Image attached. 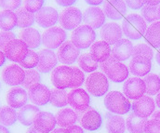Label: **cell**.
I'll use <instances>...</instances> for the list:
<instances>
[{"label":"cell","mask_w":160,"mask_h":133,"mask_svg":"<svg viewBox=\"0 0 160 133\" xmlns=\"http://www.w3.org/2000/svg\"><path fill=\"white\" fill-rule=\"evenodd\" d=\"M147 119L136 116L134 113L129 115L126 121V126L130 133H144Z\"/></svg>","instance_id":"31"},{"label":"cell","mask_w":160,"mask_h":133,"mask_svg":"<svg viewBox=\"0 0 160 133\" xmlns=\"http://www.w3.org/2000/svg\"><path fill=\"white\" fill-rule=\"evenodd\" d=\"M55 1L61 7H71L76 3L77 0H55Z\"/></svg>","instance_id":"50"},{"label":"cell","mask_w":160,"mask_h":133,"mask_svg":"<svg viewBox=\"0 0 160 133\" xmlns=\"http://www.w3.org/2000/svg\"><path fill=\"white\" fill-rule=\"evenodd\" d=\"M156 104L158 106V108H160V92L158 94L157 99H156Z\"/></svg>","instance_id":"59"},{"label":"cell","mask_w":160,"mask_h":133,"mask_svg":"<svg viewBox=\"0 0 160 133\" xmlns=\"http://www.w3.org/2000/svg\"><path fill=\"white\" fill-rule=\"evenodd\" d=\"M158 13H159V17H160V6L158 7Z\"/></svg>","instance_id":"60"},{"label":"cell","mask_w":160,"mask_h":133,"mask_svg":"<svg viewBox=\"0 0 160 133\" xmlns=\"http://www.w3.org/2000/svg\"><path fill=\"white\" fill-rule=\"evenodd\" d=\"M159 77H160V75H159Z\"/></svg>","instance_id":"61"},{"label":"cell","mask_w":160,"mask_h":133,"mask_svg":"<svg viewBox=\"0 0 160 133\" xmlns=\"http://www.w3.org/2000/svg\"><path fill=\"white\" fill-rule=\"evenodd\" d=\"M144 133H160V122L155 119H150L144 129Z\"/></svg>","instance_id":"47"},{"label":"cell","mask_w":160,"mask_h":133,"mask_svg":"<svg viewBox=\"0 0 160 133\" xmlns=\"http://www.w3.org/2000/svg\"><path fill=\"white\" fill-rule=\"evenodd\" d=\"M148 95H156L160 91V77L158 75L150 74L144 76L143 79Z\"/></svg>","instance_id":"38"},{"label":"cell","mask_w":160,"mask_h":133,"mask_svg":"<svg viewBox=\"0 0 160 133\" xmlns=\"http://www.w3.org/2000/svg\"><path fill=\"white\" fill-rule=\"evenodd\" d=\"M39 62V56L37 52L34 50H29L26 57L20 62V66L22 68H24L26 70L28 69H34L38 66Z\"/></svg>","instance_id":"41"},{"label":"cell","mask_w":160,"mask_h":133,"mask_svg":"<svg viewBox=\"0 0 160 133\" xmlns=\"http://www.w3.org/2000/svg\"><path fill=\"white\" fill-rule=\"evenodd\" d=\"M147 24L139 14L128 15L122 22V31L125 36L132 40H138L145 36Z\"/></svg>","instance_id":"1"},{"label":"cell","mask_w":160,"mask_h":133,"mask_svg":"<svg viewBox=\"0 0 160 133\" xmlns=\"http://www.w3.org/2000/svg\"><path fill=\"white\" fill-rule=\"evenodd\" d=\"M51 91L42 84H38L30 88L28 90V97L30 101L38 106H44L50 101Z\"/></svg>","instance_id":"19"},{"label":"cell","mask_w":160,"mask_h":133,"mask_svg":"<svg viewBox=\"0 0 160 133\" xmlns=\"http://www.w3.org/2000/svg\"><path fill=\"white\" fill-rule=\"evenodd\" d=\"M27 45L21 39H14L10 41L4 48L6 58L14 62H21L27 55L29 49Z\"/></svg>","instance_id":"7"},{"label":"cell","mask_w":160,"mask_h":133,"mask_svg":"<svg viewBox=\"0 0 160 133\" xmlns=\"http://www.w3.org/2000/svg\"><path fill=\"white\" fill-rule=\"evenodd\" d=\"M89 103L90 98L85 89H74L68 93V104L78 112L88 110Z\"/></svg>","instance_id":"11"},{"label":"cell","mask_w":160,"mask_h":133,"mask_svg":"<svg viewBox=\"0 0 160 133\" xmlns=\"http://www.w3.org/2000/svg\"><path fill=\"white\" fill-rule=\"evenodd\" d=\"M90 55L97 62H103L112 54V49L110 45L104 40L95 42L90 47Z\"/></svg>","instance_id":"26"},{"label":"cell","mask_w":160,"mask_h":133,"mask_svg":"<svg viewBox=\"0 0 160 133\" xmlns=\"http://www.w3.org/2000/svg\"><path fill=\"white\" fill-rule=\"evenodd\" d=\"M102 117L94 109L87 110L81 117V126L89 131H95L102 127Z\"/></svg>","instance_id":"23"},{"label":"cell","mask_w":160,"mask_h":133,"mask_svg":"<svg viewBox=\"0 0 160 133\" xmlns=\"http://www.w3.org/2000/svg\"><path fill=\"white\" fill-rule=\"evenodd\" d=\"M103 73L111 81L116 82V83H121L125 81L128 76V67L121 62H118V60L113 62L103 71Z\"/></svg>","instance_id":"18"},{"label":"cell","mask_w":160,"mask_h":133,"mask_svg":"<svg viewBox=\"0 0 160 133\" xmlns=\"http://www.w3.org/2000/svg\"><path fill=\"white\" fill-rule=\"evenodd\" d=\"M58 11L51 7H43L36 13V22L43 28L53 27L59 20Z\"/></svg>","instance_id":"13"},{"label":"cell","mask_w":160,"mask_h":133,"mask_svg":"<svg viewBox=\"0 0 160 133\" xmlns=\"http://www.w3.org/2000/svg\"><path fill=\"white\" fill-rule=\"evenodd\" d=\"M0 133H9V131L3 125H0Z\"/></svg>","instance_id":"56"},{"label":"cell","mask_w":160,"mask_h":133,"mask_svg":"<svg viewBox=\"0 0 160 133\" xmlns=\"http://www.w3.org/2000/svg\"><path fill=\"white\" fill-rule=\"evenodd\" d=\"M83 14L79 8L69 7L65 8L60 15L59 21L61 26L65 30H75L80 25Z\"/></svg>","instance_id":"8"},{"label":"cell","mask_w":160,"mask_h":133,"mask_svg":"<svg viewBox=\"0 0 160 133\" xmlns=\"http://www.w3.org/2000/svg\"><path fill=\"white\" fill-rule=\"evenodd\" d=\"M20 39L22 40L29 48H37L42 42V37L36 28H24L20 33Z\"/></svg>","instance_id":"28"},{"label":"cell","mask_w":160,"mask_h":133,"mask_svg":"<svg viewBox=\"0 0 160 133\" xmlns=\"http://www.w3.org/2000/svg\"><path fill=\"white\" fill-rule=\"evenodd\" d=\"M1 76L5 84L15 87L22 84L25 77V71L18 64H10L4 68Z\"/></svg>","instance_id":"9"},{"label":"cell","mask_w":160,"mask_h":133,"mask_svg":"<svg viewBox=\"0 0 160 133\" xmlns=\"http://www.w3.org/2000/svg\"><path fill=\"white\" fill-rule=\"evenodd\" d=\"M80 49L72 41H65L59 47L58 60L63 64H72L78 60Z\"/></svg>","instance_id":"14"},{"label":"cell","mask_w":160,"mask_h":133,"mask_svg":"<svg viewBox=\"0 0 160 133\" xmlns=\"http://www.w3.org/2000/svg\"><path fill=\"white\" fill-rule=\"evenodd\" d=\"M78 64L80 68L87 73H93L99 67L98 62L93 59L90 53L82 54L78 58Z\"/></svg>","instance_id":"36"},{"label":"cell","mask_w":160,"mask_h":133,"mask_svg":"<svg viewBox=\"0 0 160 133\" xmlns=\"http://www.w3.org/2000/svg\"><path fill=\"white\" fill-rule=\"evenodd\" d=\"M22 0H0V7L4 10H15L20 7Z\"/></svg>","instance_id":"46"},{"label":"cell","mask_w":160,"mask_h":133,"mask_svg":"<svg viewBox=\"0 0 160 133\" xmlns=\"http://www.w3.org/2000/svg\"><path fill=\"white\" fill-rule=\"evenodd\" d=\"M39 108L33 104H26L20 108L18 112V120L23 126L30 127L35 123V119L39 113Z\"/></svg>","instance_id":"27"},{"label":"cell","mask_w":160,"mask_h":133,"mask_svg":"<svg viewBox=\"0 0 160 133\" xmlns=\"http://www.w3.org/2000/svg\"><path fill=\"white\" fill-rule=\"evenodd\" d=\"M86 88L91 95L102 97L109 89L107 76L101 72H93L86 80Z\"/></svg>","instance_id":"3"},{"label":"cell","mask_w":160,"mask_h":133,"mask_svg":"<svg viewBox=\"0 0 160 133\" xmlns=\"http://www.w3.org/2000/svg\"><path fill=\"white\" fill-rule=\"evenodd\" d=\"M40 75L38 71L35 69H28L25 71V77L22 84L24 89H29L35 85L40 84Z\"/></svg>","instance_id":"40"},{"label":"cell","mask_w":160,"mask_h":133,"mask_svg":"<svg viewBox=\"0 0 160 133\" xmlns=\"http://www.w3.org/2000/svg\"><path fill=\"white\" fill-rule=\"evenodd\" d=\"M123 90L126 97H128L129 100L136 101L144 96V94L146 93V87L142 79L135 76L128 78L125 82Z\"/></svg>","instance_id":"10"},{"label":"cell","mask_w":160,"mask_h":133,"mask_svg":"<svg viewBox=\"0 0 160 133\" xmlns=\"http://www.w3.org/2000/svg\"><path fill=\"white\" fill-rule=\"evenodd\" d=\"M144 2L146 3V5L150 6H158L160 4V0H144Z\"/></svg>","instance_id":"52"},{"label":"cell","mask_w":160,"mask_h":133,"mask_svg":"<svg viewBox=\"0 0 160 133\" xmlns=\"http://www.w3.org/2000/svg\"><path fill=\"white\" fill-rule=\"evenodd\" d=\"M28 101V94L26 90L21 87H14L7 93V102L8 106L18 109L26 105Z\"/></svg>","instance_id":"22"},{"label":"cell","mask_w":160,"mask_h":133,"mask_svg":"<svg viewBox=\"0 0 160 133\" xmlns=\"http://www.w3.org/2000/svg\"><path fill=\"white\" fill-rule=\"evenodd\" d=\"M132 56H142L145 58L150 59L151 61L154 58V52L153 49L151 48V47H149L146 44H138L136 45L133 48V53Z\"/></svg>","instance_id":"42"},{"label":"cell","mask_w":160,"mask_h":133,"mask_svg":"<svg viewBox=\"0 0 160 133\" xmlns=\"http://www.w3.org/2000/svg\"><path fill=\"white\" fill-rule=\"evenodd\" d=\"M72 42L79 49H85L94 43L96 39V33L90 26L84 24L79 25L73 31Z\"/></svg>","instance_id":"4"},{"label":"cell","mask_w":160,"mask_h":133,"mask_svg":"<svg viewBox=\"0 0 160 133\" xmlns=\"http://www.w3.org/2000/svg\"><path fill=\"white\" fill-rule=\"evenodd\" d=\"M103 12L109 19L118 21L127 13V4L124 0H107L103 4Z\"/></svg>","instance_id":"16"},{"label":"cell","mask_w":160,"mask_h":133,"mask_svg":"<svg viewBox=\"0 0 160 133\" xmlns=\"http://www.w3.org/2000/svg\"><path fill=\"white\" fill-rule=\"evenodd\" d=\"M104 104L107 110L116 115H125L129 112L131 103L119 91L109 92L104 99Z\"/></svg>","instance_id":"2"},{"label":"cell","mask_w":160,"mask_h":133,"mask_svg":"<svg viewBox=\"0 0 160 133\" xmlns=\"http://www.w3.org/2000/svg\"><path fill=\"white\" fill-rule=\"evenodd\" d=\"M65 133H84V131L81 127L77 126V125H73V126L65 129Z\"/></svg>","instance_id":"49"},{"label":"cell","mask_w":160,"mask_h":133,"mask_svg":"<svg viewBox=\"0 0 160 133\" xmlns=\"http://www.w3.org/2000/svg\"><path fill=\"white\" fill-rule=\"evenodd\" d=\"M18 120V114L15 109L10 106H3L0 108V124L9 127Z\"/></svg>","instance_id":"34"},{"label":"cell","mask_w":160,"mask_h":133,"mask_svg":"<svg viewBox=\"0 0 160 133\" xmlns=\"http://www.w3.org/2000/svg\"><path fill=\"white\" fill-rule=\"evenodd\" d=\"M39 62L37 66L38 71L43 74L49 73L54 69L58 62V56L52 49L45 48L40 50L38 53Z\"/></svg>","instance_id":"17"},{"label":"cell","mask_w":160,"mask_h":133,"mask_svg":"<svg viewBox=\"0 0 160 133\" xmlns=\"http://www.w3.org/2000/svg\"><path fill=\"white\" fill-rule=\"evenodd\" d=\"M49 101L55 107H64L68 104V94L64 89H53Z\"/></svg>","instance_id":"37"},{"label":"cell","mask_w":160,"mask_h":133,"mask_svg":"<svg viewBox=\"0 0 160 133\" xmlns=\"http://www.w3.org/2000/svg\"><path fill=\"white\" fill-rule=\"evenodd\" d=\"M16 16H17V26L20 28H28L31 25H33L35 23L36 21V15L30 11H28L27 9H25L24 7H21L19 9H17V11L15 12Z\"/></svg>","instance_id":"33"},{"label":"cell","mask_w":160,"mask_h":133,"mask_svg":"<svg viewBox=\"0 0 160 133\" xmlns=\"http://www.w3.org/2000/svg\"><path fill=\"white\" fill-rule=\"evenodd\" d=\"M66 37L67 35L65 30H63L61 27L53 26L43 33L42 43L47 48L54 49L58 48V47H61L63 44L65 42Z\"/></svg>","instance_id":"5"},{"label":"cell","mask_w":160,"mask_h":133,"mask_svg":"<svg viewBox=\"0 0 160 133\" xmlns=\"http://www.w3.org/2000/svg\"><path fill=\"white\" fill-rule=\"evenodd\" d=\"M123 31L116 22H109L102 26L101 30V37L109 45H115L122 39Z\"/></svg>","instance_id":"24"},{"label":"cell","mask_w":160,"mask_h":133,"mask_svg":"<svg viewBox=\"0 0 160 133\" xmlns=\"http://www.w3.org/2000/svg\"><path fill=\"white\" fill-rule=\"evenodd\" d=\"M26 133H46V132H42V131H40L38 130H37L35 127H31V128H29V130L27 131V132Z\"/></svg>","instance_id":"55"},{"label":"cell","mask_w":160,"mask_h":133,"mask_svg":"<svg viewBox=\"0 0 160 133\" xmlns=\"http://www.w3.org/2000/svg\"><path fill=\"white\" fill-rule=\"evenodd\" d=\"M84 22L93 29H98L105 22V14L98 7H89L83 13Z\"/></svg>","instance_id":"15"},{"label":"cell","mask_w":160,"mask_h":133,"mask_svg":"<svg viewBox=\"0 0 160 133\" xmlns=\"http://www.w3.org/2000/svg\"><path fill=\"white\" fill-rule=\"evenodd\" d=\"M44 2L45 0H24L23 6L25 9L32 13H35L43 7Z\"/></svg>","instance_id":"44"},{"label":"cell","mask_w":160,"mask_h":133,"mask_svg":"<svg viewBox=\"0 0 160 133\" xmlns=\"http://www.w3.org/2000/svg\"><path fill=\"white\" fill-rule=\"evenodd\" d=\"M151 60L142 56H134L132 60L129 62V70L131 74L137 77L147 76L151 71Z\"/></svg>","instance_id":"20"},{"label":"cell","mask_w":160,"mask_h":133,"mask_svg":"<svg viewBox=\"0 0 160 133\" xmlns=\"http://www.w3.org/2000/svg\"><path fill=\"white\" fill-rule=\"evenodd\" d=\"M133 113L142 118L151 116L156 109L155 101L149 96H142V98L134 101L131 105Z\"/></svg>","instance_id":"12"},{"label":"cell","mask_w":160,"mask_h":133,"mask_svg":"<svg viewBox=\"0 0 160 133\" xmlns=\"http://www.w3.org/2000/svg\"><path fill=\"white\" fill-rule=\"evenodd\" d=\"M16 36L11 31H0V50H4L5 47L10 41L16 39Z\"/></svg>","instance_id":"45"},{"label":"cell","mask_w":160,"mask_h":133,"mask_svg":"<svg viewBox=\"0 0 160 133\" xmlns=\"http://www.w3.org/2000/svg\"><path fill=\"white\" fill-rule=\"evenodd\" d=\"M151 119H155V120H158V121H159L160 122V111L154 112V114L152 115Z\"/></svg>","instance_id":"54"},{"label":"cell","mask_w":160,"mask_h":133,"mask_svg":"<svg viewBox=\"0 0 160 133\" xmlns=\"http://www.w3.org/2000/svg\"><path fill=\"white\" fill-rule=\"evenodd\" d=\"M56 120L60 127L68 128L75 125V123L78 121V115L73 109L64 108L57 113Z\"/></svg>","instance_id":"30"},{"label":"cell","mask_w":160,"mask_h":133,"mask_svg":"<svg viewBox=\"0 0 160 133\" xmlns=\"http://www.w3.org/2000/svg\"><path fill=\"white\" fill-rule=\"evenodd\" d=\"M73 68L66 65H61L56 68L51 73V82L56 89H65L70 88L73 80Z\"/></svg>","instance_id":"6"},{"label":"cell","mask_w":160,"mask_h":133,"mask_svg":"<svg viewBox=\"0 0 160 133\" xmlns=\"http://www.w3.org/2000/svg\"><path fill=\"white\" fill-rule=\"evenodd\" d=\"M86 3H88V5H91V6H98L100 4H102L103 2V0H85Z\"/></svg>","instance_id":"51"},{"label":"cell","mask_w":160,"mask_h":133,"mask_svg":"<svg viewBox=\"0 0 160 133\" xmlns=\"http://www.w3.org/2000/svg\"><path fill=\"white\" fill-rule=\"evenodd\" d=\"M142 17L147 22H158V20L160 19L159 13H158V7L144 5L142 7Z\"/></svg>","instance_id":"39"},{"label":"cell","mask_w":160,"mask_h":133,"mask_svg":"<svg viewBox=\"0 0 160 133\" xmlns=\"http://www.w3.org/2000/svg\"><path fill=\"white\" fill-rule=\"evenodd\" d=\"M5 62H6V55L4 51L0 50V67L5 63Z\"/></svg>","instance_id":"53"},{"label":"cell","mask_w":160,"mask_h":133,"mask_svg":"<svg viewBox=\"0 0 160 133\" xmlns=\"http://www.w3.org/2000/svg\"><path fill=\"white\" fill-rule=\"evenodd\" d=\"M156 61H157V62H158V63L160 65V48L158 49V51L157 52V55H156Z\"/></svg>","instance_id":"58"},{"label":"cell","mask_w":160,"mask_h":133,"mask_svg":"<svg viewBox=\"0 0 160 133\" xmlns=\"http://www.w3.org/2000/svg\"><path fill=\"white\" fill-rule=\"evenodd\" d=\"M105 126L110 133H125L126 123L125 119L119 115L107 113L105 115Z\"/></svg>","instance_id":"29"},{"label":"cell","mask_w":160,"mask_h":133,"mask_svg":"<svg viewBox=\"0 0 160 133\" xmlns=\"http://www.w3.org/2000/svg\"><path fill=\"white\" fill-rule=\"evenodd\" d=\"M17 16L11 10L0 11V29L2 31H10L17 26Z\"/></svg>","instance_id":"32"},{"label":"cell","mask_w":160,"mask_h":133,"mask_svg":"<svg viewBox=\"0 0 160 133\" xmlns=\"http://www.w3.org/2000/svg\"><path fill=\"white\" fill-rule=\"evenodd\" d=\"M145 39L155 47H160V21L152 23L146 30Z\"/></svg>","instance_id":"35"},{"label":"cell","mask_w":160,"mask_h":133,"mask_svg":"<svg viewBox=\"0 0 160 133\" xmlns=\"http://www.w3.org/2000/svg\"><path fill=\"white\" fill-rule=\"evenodd\" d=\"M56 124L57 120L54 115H52L49 112L40 111L35 119L34 127L42 132L49 133L54 131Z\"/></svg>","instance_id":"21"},{"label":"cell","mask_w":160,"mask_h":133,"mask_svg":"<svg viewBox=\"0 0 160 133\" xmlns=\"http://www.w3.org/2000/svg\"><path fill=\"white\" fill-rule=\"evenodd\" d=\"M144 0H126L127 6L131 9H140L144 6Z\"/></svg>","instance_id":"48"},{"label":"cell","mask_w":160,"mask_h":133,"mask_svg":"<svg viewBox=\"0 0 160 133\" xmlns=\"http://www.w3.org/2000/svg\"><path fill=\"white\" fill-rule=\"evenodd\" d=\"M73 73H74V76H73L72 83L70 85V89H78L84 83L85 75L78 67H73Z\"/></svg>","instance_id":"43"},{"label":"cell","mask_w":160,"mask_h":133,"mask_svg":"<svg viewBox=\"0 0 160 133\" xmlns=\"http://www.w3.org/2000/svg\"><path fill=\"white\" fill-rule=\"evenodd\" d=\"M134 47L128 39H120L118 43L114 45L112 49V55L118 62H124L130 58L133 53Z\"/></svg>","instance_id":"25"},{"label":"cell","mask_w":160,"mask_h":133,"mask_svg":"<svg viewBox=\"0 0 160 133\" xmlns=\"http://www.w3.org/2000/svg\"><path fill=\"white\" fill-rule=\"evenodd\" d=\"M51 133H65V129H63V128L56 129V130H54Z\"/></svg>","instance_id":"57"}]
</instances>
